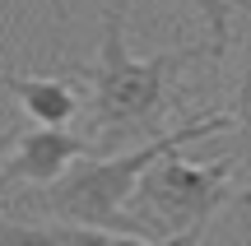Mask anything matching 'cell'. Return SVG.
Returning <instances> with one entry per match:
<instances>
[{
    "label": "cell",
    "mask_w": 251,
    "mask_h": 246,
    "mask_svg": "<svg viewBox=\"0 0 251 246\" xmlns=\"http://www.w3.org/2000/svg\"><path fill=\"white\" fill-rule=\"evenodd\" d=\"M237 204H251V181H247V191H242V195H237Z\"/></svg>",
    "instance_id": "9"
},
{
    "label": "cell",
    "mask_w": 251,
    "mask_h": 246,
    "mask_svg": "<svg viewBox=\"0 0 251 246\" xmlns=\"http://www.w3.org/2000/svg\"><path fill=\"white\" fill-rule=\"evenodd\" d=\"M0 65H5V61H0Z\"/></svg>",
    "instance_id": "10"
},
{
    "label": "cell",
    "mask_w": 251,
    "mask_h": 246,
    "mask_svg": "<svg viewBox=\"0 0 251 246\" xmlns=\"http://www.w3.org/2000/svg\"><path fill=\"white\" fill-rule=\"evenodd\" d=\"M196 14L205 19L209 42H205V61H224L233 46V9H247L251 0H191Z\"/></svg>",
    "instance_id": "6"
},
{
    "label": "cell",
    "mask_w": 251,
    "mask_h": 246,
    "mask_svg": "<svg viewBox=\"0 0 251 246\" xmlns=\"http://www.w3.org/2000/svg\"><path fill=\"white\" fill-rule=\"evenodd\" d=\"M9 144H14V135H0V158L9 154Z\"/></svg>",
    "instance_id": "8"
},
{
    "label": "cell",
    "mask_w": 251,
    "mask_h": 246,
    "mask_svg": "<svg viewBox=\"0 0 251 246\" xmlns=\"http://www.w3.org/2000/svg\"><path fill=\"white\" fill-rule=\"evenodd\" d=\"M237 158H214V163H186L181 149L163 154L149 163V172L135 181L130 200H126V219L135 223L140 237H181V232H205L214 209L233 191Z\"/></svg>",
    "instance_id": "3"
},
{
    "label": "cell",
    "mask_w": 251,
    "mask_h": 246,
    "mask_svg": "<svg viewBox=\"0 0 251 246\" xmlns=\"http://www.w3.org/2000/svg\"><path fill=\"white\" fill-rule=\"evenodd\" d=\"M126 9L130 0H112L102 14V42L98 61L89 70L93 89V144L107 139H149L158 135L163 116L177 107V79L191 61L205 56V46H177V51L130 56L126 51Z\"/></svg>",
    "instance_id": "1"
},
{
    "label": "cell",
    "mask_w": 251,
    "mask_h": 246,
    "mask_svg": "<svg viewBox=\"0 0 251 246\" xmlns=\"http://www.w3.org/2000/svg\"><path fill=\"white\" fill-rule=\"evenodd\" d=\"M102 154L89 135H70L65 126H37L28 135H14L9 154L0 158V191L9 186H51L79 158Z\"/></svg>",
    "instance_id": "4"
},
{
    "label": "cell",
    "mask_w": 251,
    "mask_h": 246,
    "mask_svg": "<svg viewBox=\"0 0 251 246\" xmlns=\"http://www.w3.org/2000/svg\"><path fill=\"white\" fill-rule=\"evenodd\" d=\"M228 130V112H209V116L186 121L181 130H158V135L130 144L126 154H93L70 163L51 186H37L24 200V209H37L47 223H70V228H102V232H126L140 237L135 223L126 219V200H130L135 181L149 172V163H158L172 149H186L196 139H209Z\"/></svg>",
    "instance_id": "2"
},
{
    "label": "cell",
    "mask_w": 251,
    "mask_h": 246,
    "mask_svg": "<svg viewBox=\"0 0 251 246\" xmlns=\"http://www.w3.org/2000/svg\"><path fill=\"white\" fill-rule=\"evenodd\" d=\"M247 14H251V5H247ZM228 130H237L242 154H251V33L242 46V70H237V98H233V112H228Z\"/></svg>",
    "instance_id": "7"
},
{
    "label": "cell",
    "mask_w": 251,
    "mask_h": 246,
    "mask_svg": "<svg viewBox=\"0 0 251 246\" xmlns=\"http://www.w3.org/2000/svg\"><path fill=\"white\" fill-rule=\"evenodd\" d=\"M0 84L19 98V107L37 121V126H65L79 112V93L65 79H47V74H14L0 65Z\"/></svg>",
    "instance_id": "5"
}]
</instances>
